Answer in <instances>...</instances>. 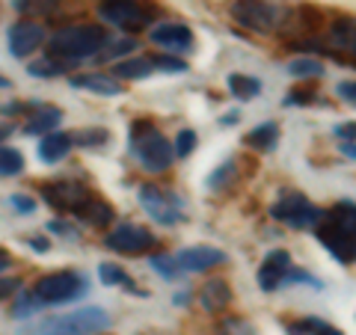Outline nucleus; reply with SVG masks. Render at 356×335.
<instances>
[{
  "label": "nucleus",
  "instance_id": "nucleus-22",
  "mask_svg": "<svg viewBox=\"0 0 356 335\" xmlns=\"http://www.w3.org/2000/svg\"><path fill=\"white\" fill-rule=\"evenodd\" d=\"M199 297H202V306L208 311H220V309H226L232 303V291L222 279H211V282H205Z\"/></svg>",
  "mask_w": 356,
  "mask_h": 335
},
{
  "label": "nucleus",
  "instance_id": "nucleus-35",
  "mask_svg": "<svg viewBox=\"0 0 356 335\" xmlns=\"http://www.w3.org/2000/svg\"><path fill=\"white\" fill-rule=\"evenodd\" d=\"M220 335H252V327L241 318H226L220 323Z\"/></svg>",
  "mask_w": 356,
  "mask_h": 335
},
{
  "label": "nucleus",
  "instance_id": "nucleus-45",
  "mask_svg": "<svg viewBox=\"0 0 356 335\" xmlns=\"http://www.w3.org/2000/svg\"><path fill=\"white\" fill-rule=\"evenodd\" d=\"M27 107H33V104H18V101H13V104H3V107H0V113H24V110Z\"/></svg>",
  "mask_w": 356,
  "mask_h": 335
},
{
  "label": "nucleus",
  "instance_id": "nucleus-17",
  "mask_svg": "<svg viewBox=\"0 0 356 335\" xmlns=\"http://www.w3.org/2000/svg\"><path fill=\"white\" fill-rule=\"evenodd\" d=\"M72 86L74 89H89V92H98V95H119L122 92V83L116 81L113 74H98V72L74 74Z\"/></svg>",
  "mask_w": 356,
  "mask_h": 335
},
{
  "label": "nucleus",
  "instance_id": "nucleus-38",
  "mask_svg": "<svg viewBox=\"0 0 356 335\" xmlns=\"http://www.w3.org/2000/svg\"><path fill=\"white\" fill-rule=\"evenodd\" d=\"M9 205H13L15 211H21V214H33V211H36V199L24 196V193H13L9 196Z\"/></svg>",
  "mask_w": 356,
  "mask_h": 335
},
{
  "label": "nucleus",
  "instance_id": "nucleus-16",
  "mask_svg": "<svg viewBox=\"0 0 356 335\" xmlns=\"http://www.w3.org/2000/svg\"><path fill=\"white\" fill-rule=\"evenodd\" d=\"M72 146H74V137H72V133L54 131V133H48V137H42V142L36 146V154H39L42 163H60L65 154L72 152Z\"/></svg>",
  "mask_w": 356,
  "mask_h": 335
},
{
  "label": "nucleus",
  "instance_id": "nucleus-46",
  "mask_svg": "<svg viewBox=\"0 0 356 335\" xmlns=\"http://www.w3.org/2000/svg\"><path fill=\"white\" fill-rule=\"evenodd\" d=\"M9 267H13V255H9L6 250H0V273L9 270Z\"/></svg>",
  "mask_w": 356,
  "mask_h": 335
},
{
  "label": "nucleus",
  "instance_id": "nucleus-47",
  "mask_svg": "<svg viewBox=\"0 0 356 335\" xmlns=\"http://www.w3.org/2000/svg\"><path fill=\"white\" fill-rule=\"evenodd\" d=\"M13 131H15L13 122H0V142H3L6 137H13Z\"/></svg>",
  "mask_w": 356,
  "mask_h": 335
},
{
  "label": "nucleus",
  "instance_id": "nucleus-37",
  "mask_svg": "<svg viewBox=\"0 0 356 335\" xmlns=\"http://www.w3.org/2000/svg\"><path fill=\"white\" fill-rule=\"evenodd\" d=\"M154 69H163V72H187V63L178 60V57H152Z\"/></svg>",
  "mask_w": 356,
  "mask_h": 335
},
{
  "label": "nucleus",
  "instance_id": "nucleus-13",
  "mask_svg": "<svg viewBox=\"0 0 356 335\" xmlns=\"http://www.w3.org/2000/svg\"><path fill=\"white\" fill-rule=\"evenodd\" d=\"M291 270V255L285 250H273L264 255V261L259 267V288L261 291H276L282 288V279Z\"/></svg>",
  "mask_w": 356,
  "mask_h": 335
},
{
  "label": "nucleus",
  "instance_id": "nucleus-24",
  "mask_svg": "<svg viewBox=\"0 0 356 335\" xmlns=\"http://www.w3.org/2000/svg\"><path fill=\"white\" fill-rule=\"evenodd\" d=\"M276 140H280V128H276V122H264V125L252 128L247 137H243V142L259 152H270L276 146Z\"/></svg>",
  "mask_w": 356,
  "mask_h": 335
},
{
  "label": "nucleus",
  "instance_id": "nucleus-48",
  "mask_svg": "<svg viewBox=\"0 0 356 335\" xmlns=\"http://www.w3.org/2000/svg\"><path fill=\"white\" fill-rule=\"evenodd\" d=\"M341 154H348L350 161H356V142H341Z\"/></svg>",
  "mask_w": 356,
  "mask_h": 335
},
{
  "label": "nucleus",
  "instance_id": "nucleus-28",
  "mask_svg": "<svg viewBox=\"0 0 356 335\" xmlns=\"http://www.w3.org/2000/svg\"><path fill=\"white\" fill-rule=\"evenodd\" d=\"M27 72H30V77H42V81H48V77L63 74L65 65L60 60H54V57H39V60H33L27 65Z\"/></svg>",
  "mask_w": 356,
  "mask_h": 335
},
{
  "label": "nucleus",
  "instance_id": "nucleus-44",
  "mask_svg": "<svg viewBox=\"0 0 356 335\" xmlns=\"http://www.w3.org/2000/svg\"><path fill=\"white\" fill-rule=\"evenodd\" d=\"M27 243H30V250H36V252H48L51 250V240L44 238V234H33Z\"/></svg>",
  "mask_w": 356,
  "mask_h": 335
},
{
  "label": "nucleus",
  "instance_id": "nucleus-11",
  "mask_svg": "<svg viewBox=\"0 0 356 335\" xmlns=\"http://www.w3.org/2000/svg\"><path fill=\"white\" fill-rule=\"evenodd\" d=\"M6 42H9V54L15 60H27L30 54H36L48 42V36H44V27H39L36 21H18V24L9 27Z\"/></svg>",
  "mask_w": 356,
  "mask_h": 335
},
{
  "label": "nucleus",
  "instance_id": "nucleus-4",
  "mask_svg": "<svg viewBox=\"0 0 356 335\" xmlns=\"http://www.w3.org/2000/svg\"><path fill=\"white\" fill-rule=\"evenodd\" d=\"M98 15L122 33H140L158 18V6L146 0H98Z\"/></svg>",
  "mask_w": 356,
  "mask_h": 335
},
{
  "label": "nucleus",
  "instance_id": "nucleus-25",
  "mask_svg": "<svg viewBox=\"0 0 356 335\" xmlns=\"http://www.w3.org/2000/svg\"><path fill=\"white\" fill-rule=\"evenodd\" d=\"M226 86H229V92L238 98V101H250V98H255L261 92V83L255 81V77H250V74H229V81H226Z\"/></svg>",
  "mask_w": 356,
  "mask_h": 335
},
{
  "label": "nucleus",
  "instance_id": "nucleus-27",
  "mask_svg": "<svg viewBox=\"0 0 356 335\" xmlns=\"http://www.w3.org/2000/svg\"><path fill=\"white\" fill-rule=\"evenodd\" d=\"M21 172H24V158H21V152L9 149V146H0V178L21 175Z\"/></svg>",
  "mask_w": 356,
  "mask_h": 335
},
{
  "label": "nucleus",
  "instance_id": "nucleus-39",
  "mask_svg": "<svg viewBox=\"0 0 356 335\" xmlns=\"http://www.w3.org/2000/svg\"><path fill=\"white\" fill-rule=\"evenodd\" d=\"M48 229H51L54 234H63V238H69V240H77V231H74L65 220H51V222H48Z\"/></svg>",
  "mask_w": 356,
  "mask_h": 335
},
{
  "label": "nucleus",
  "instance_id": "nucleus-32",
  "mask_svg": "<svg viewBox=\"0 0 356 335\" xmlns=\"http://www.w3.org/2000/svg\"><path fill=\"white\" fill-rule=\"evenodd\" d=\"M44 309L36 297H33V291H24V294H18V303L13 306V318H30L33 311H39Z\"/></svg>",
  "mask_w": 356,
  "mask_h": 335
},
{
  "label": "nucleus",
  "instance_id": "nucleus-6",
  "mask_svg": "<svg viewBox=\"0 0 356 335\" xmlns=\"http://www.w3.org/2000/svg\"><path fill=\"white\" fill-rule=\"evenodd\" d=\"M104 329H110V315L98 306H86L72 311V315L44 320L39 335H95Z\"/></svg>",
  "mask_w": 356,
  "mask_h": 335
},
{
  "label": "nucleus",
  "instance_id": "nucleus-9",
  "mask_svg": "<svg viewBox=\"0 0 356 335\" xmlns=\"http://www.w3.org/2000/svg\"><path fill=\"white\" fill-rule=\"evenodd\" d=\"M232 18L252 33H270L280 27L285 13L270 3H264V0H238V3L232 6Z\"/></svg>",
  "mask_w": 356,
  "mask_h": 335
},
{
  "label": "nucleus",
  "instance_id": "nucleus-3",
  "mask_svg": "<svg viewBox=\"0 0 356 335\" xmlns=\"http://www.w3.org/2000/svg\"><path fill=\"white\" fill-rule=\"evenodd\" d=\"M128 149L134 152V158L143 163L146 172H163L170 170V163L175 158V149L170 146V140L152 125L149 119H134L128 128Z\"/></svg>",
  "mask_w": 356,
  "mask_h": 335
},
{
  "label": "nucleus",
  "instance_id": "nucleus-34",
  "mask_svg": "<svg viewBox=\"0 0 356 335\" xmlns=\"http://www.w3.org/2000/svg\"><path fill=\"white\" fill-rule=\"evenodd\" d=\"M172 149H175V158H187V154L196 149V133H193L191 128L181 131V133L175 137V146H172Z\"/></svg>",
  "mask_w": 356,
  "mask_h": 335
},
{
  "label": "nucleus",
  "instance_id": "nucleus-5",
  "mask_svg": "<svg viewBox=\"0 0 356 335\" xmlns=\"http://www.w3.org/2000/svg\"><path fill=\"white\" fill-rule=\"evenodd\" d=\"M33 297L42 306H60V303H72L86 294V276L77 270H57V273H44L36 279V285L30 288Z\"/></svg>",
  "mask_w": 356,
  "mask_h": 335
},
{
  "label": "nucleus",
  "instance_id": "nucleus-36",
  "mask_svg": "<svg viewBox=\"0 0 356 335\" xmlns=\"http://www.w3.org/2000/svg\"><path fill=\"white\" fill-rule=\"evenodd\" d=\"M131 51H137V42H134V39H122L116 44H107V51L98 60H116V57H125V54H131Z\"/></svg>",
  "mask_w": 356,
  "mask_h": 335
},
{
  "label": "nucleus",
  "instance_id": "nucleus-7",
  "mask_svg": "<svg viewBox=\"0 0 356 335\" xmlns=\"http://www.w3.org/2000/svg\"><path fill=\"white\" fill-rule=\"evenodd\" d=\"M39 193L54 211H60V214H74V217L81 214V208L95 196L92 190L81 181H48V184L39 187Z\"/></svg>",
  "mask_w": 356,
  "mask_h": 335
},
{
  "label": "nucleus",
  "instance_id": "nucleus-40",
  "mask_svg": "<svg viewBox=\"0 0 356 335\" xmlns=\"http://www.w3.org/2000/svg\"><path fill=\"white\" fill-rule=\"evenodd\" d=\"M21 291V282L18 279H0V300H9Z\"/></svg>",
  "mask_w": 356,
  "mask_h": 335
},
{
  "label": "nucleus",
  "instance_id": "nucleus-19",
  "mask_svg": "<svg viewBox=\"0 0 356 335\" xmlns=\"http://www.w3.org/2000/svg\"><path fill=\"white\" fill-rule=\"evenodd\" d=\"M77 220H83V222H89V226L102 229V226H107V222H113V205H110L107 199H102V196H92V199H89V202L81 208Z\"/></svg>",
  "mask_w": 356,
  "mask_h": 335
},
{
  "label": "nucleus",
  "instance_id": "nucleus-33",
  "mask_svg": "<svg viewBox=\"0 0 356 335\" xmlns=\"http://www.w3.org/2000/svg\"><path fill=\"white\" fill-rule=\"evenodd\" d=\"M232 178H235V161L217 166V172L208 175V187H211V190H222L226 184H232Z\"/></svg>",
  "mask_w": 356,
  "mask_h": 335
},
{
  "label": "nucleus",
  "instance_id": "nucleus-21",
  "mask_svg": "<svg viewBox=\"0 0 356 335\" xmlns=\"http://www.w3.org/2000/svg\"><path fill=\"white\" fill-rule=\"evenodd\" d=\"M13 9L24 18H51L63 9V0H13Z\"/></svg>",
  "mask_w": 356,
  "mask_h": 335
},
{
  "label": "nucleus",
  "instance_id": "nucleus-14",
  "mask_svg": "<svg viewBox=\"0 0 356 335\" xmlns=\"http://www.w3.org/2000/svg\"><path fill=\"white\" fill-rule=\"evenodd\" d=\"M175 261L184 273H202V270H211V267L226 264V252H220L214 247H191L178 252Z\"/></svg>",
  "mask_w": 356,
  "mask_h": 335
},
{
  "label": "nucleus",
  "instance_id": "nucleus-2",
  "mask_svg": "<svg viewBox=\"0 0 356 335\" xmlns=\"http://www.w3.org/2000/svg\"><path fill=\"white\" fill-rule=\"evenodd\" d=\"M318 240L336 255L339 261H356V205L339 202L318 222Z\"/></svg>",
  "mask_w": 356,
  "mask_h": 335
},
{
  "label": "nucleus",
  "instance_id": "nucleus-50",
  "mask_svg": "<svg viewBox=\"0 0 356 335\" xmlns=\"http://www.w3.org/2000/svg\"><path fill=\"white\" fill-rule=\"evenodd\" d=\"M187 303V294H175V306H184Z\"/></svg>",
  "mask_w": 356,
  "mask_h": 335
},
{
  "label": "nucleus",
  "instance_id": "nucleus-29",
  "mask_svg": "<svg viewBox=\"0 0 356 335\" xmlns=\"http://www.w3.org/2000/svg\"><path fill=\"white\" fill-rule=\"evenodd\" d=\"M288 74H294V77H321L324 74V65H321L318 60L297 57V60L288 63Z\"/></svg>",
  "mask_w": 356,
  "mask_h": 335
},
{
  "label": "nucleus",
  "instance_id": "nucleus-20",
  "mask_svg": "<svg viewBox=\"0 0 356 335\" xmlns=\"http://www.w3.org/2000/svg\"><path fill=\"white\" fill-rule=\"evenodd\" d=\"M330 42L336 44L339 51L356 54V15H353V18H339V21H332V27H330Z\"/></svg>",
  "mask_w": 356,
  "mask_h": 335
},
{
  "label": "nucleus",
  "instance_id": "nucleus-12",
  "mask_svg": "<svg viewBox=\"0 0 356 335\" xmlns=\"http://www.w3.org/2000/svg\"><path fill=\"white\" fill-rule=\"evenodd\" d=\"M140 205L149 211V217L154 222H161V226H175V222H181V211H178L175 199H166L163 190L152 187V184H143L140 187Z\"/></svg>",
  "mask_w": 356,
  "mask_h": 335
},
{
  "label": "nucleus",
  "instance_id": "nucleus-30",
  "mask_svg": "<svg viewBox=\"0 0 356 335\" xmlns=\"http://www.w3.org/2000/svg\"><path fill=\"white\" fill-rule=\"evenodd\" d=\"M74 142H81L83 149L107 146V142H110V131H104V128H86V131H77V133H74Z\"/></svg>",
  "mask_w": 356,
  "mask_h": 335
},
{
  "label": "nucleus",
  "instance_id": "nucleus-49",
  "mask_svg": "<svg viewBox=\"0 0 356 335\" xmlns=\"http://www.w3.org/2000/svg\"><path fill=\"white\" fill-rule=\"evenodd\" d=\"M220 122H222V125H235V122H238V113H226Z\"/></svg>",
  "mask_w": 356,
  "mask_h": 335
},
{
  "label": "nucleus",
  "instance_id": "nucleus-41",
  "mask_svg": "<svg viewBox=\"0 0 356 335\" xmlns=\"http://www.w3.org/2000/svg\"><path fill=\"white\" fill-rule=\"evenodd\" d=\"M336 95H341L344 101L356 104V83H353V81H341V83L336 86Z\"/></svg>",
  "mask_w": 356,
  "mask_h": 335
},
{
  "label": "nucleus",
  "instance_id": "nucleus-26",
  "mask_svg": "<svg viewBox=\"0 0 356 335\" xmlns=\"http://www.w3.org/2000/svg\"><path fill=\"white\" fill-rule=\"evenodd\" d=\"M98 279H102L104 285H122L125 288V291H134V294H143V291H137V288H134V282H131V276L125 273V270H119L116 264H102L98 267Z\"/></svg>",
  "mask_w": 356,
  "mask_h": 335
},
{
  "label": "nucleus",
  "instance_id": "nucleus-10",
  "mask_svg": "<svg viewBox=\"0 0 356 335\" xmlns=\"http://www.w3.org/2000/svg\"><path fill=\"white\" fill-rule=\"evenodd\" d=\"M107 250L122 252V255H143L154 247V234L143 226H134V222H122L113 231L107 234Z\"/></svg>",
  "mask_w": 356,
  "mask_h": 335
},
{
  "label": "nucleus",
  "instance_id": "nucleus-18",
  "mask_svg": "<svg viewBox=\"0 0 356 335\" xmlns=\"http://www.w3.org/2000/svg\"><path fill=\"white\" fill-rule=\"evenodd\" d=\"M60 122H63V113L57 107H39L36 116L24 125V133L27 137H48V133H54V128H57Z\"/></svg>",
  "mask_w": 356,
  "mask_h": 335
},
{
  "label": "nucleus",
  "instance_id": "nucleus-43",
  "mask_svg": "<svg viewBox=\"0 0 356 335\" xmlns=\"http://www.w3.org/2000/svg\"><path fill=\"white\" fill-rule=\"evenodd\" d=\"M312 101V92H288V98H285V107H294V104H309Z\"/></svg>",
  "mask_w": 356,
  "mask_h": 335
},
{
  "label": "nucleus",
  "instance_id": "nucleus-8",
  "mask_svg": "<svg viewBox=\"0 0 356 335\" xmlns=\"http://www.w3.org/2000/svg\"><path fill=\"white\" fill-rule=\"evenodd\" d=\"M321 217H324V211H318L306 196L291 193V190H285L280 202L273 205V220H280L291 229H312L321 222Z\"/></svg>",
  "mask_w": 356,
  "mask_h": 335
},
{
  "label": "nucleus",
  "instance_id": "nucleus-42",
  "mask_svg": "<svg viewBox=\"0 0 356 335\" xmlns=\"http://www.w3.org/2000/svg\"><path fill=\"white\" fill-rule=\"evenodd\" d=\"M336 137H341L344 142H353L356 140V122H344V125L336 128Z\"/></svg>",
  "mask_w": 356,
  "mask_h": 335
},
{
  "label": "nucleus",
  "instance_id": "nucleus-51",
  "mask_svg": "<svg viewBox=\"0 0 356 335\" xmlns=\"http://www.w3.org/2000/svg\"><path fill=\"white\" fill-rule=\"evenodd\" d=\"M0 89H9V81H6L3 74H0Z\"/></svg>",
  "mask_w": 356,
  "mask_h": 335
},
{
  "label": "nucleus",
  "instance_id": "nucleus-1",
  "mask_svg": "<svg viewBox=\"0 0 356 335\" xmlns=\"http://www.w3.org/2000/svg\"><path fill=\"white\" fill-rule=\"evenodd\" d=\"M110 44L107 27L102 24H72L63 27L60 33H54L48 39V57L60 60L65 69L69 65H77L83 60L102 57V51Z\"/></svg>",
  "mask_w": 356,
  "mask_h": 335
},
{
  "label": "nucleus",
  "instance_id": "nucleus-15",
  "mask_svg": "<svg viewBox=\"0 0 356 335\" xmlns=\"http://www.w3.org/2000/svg\"><path fill=\"white\" fill-rule=\"evenodd\" d=\"M152 42L170 51H191L193 48V33L187 24H158L152 30Z\"/></svg>",
  "mask_w": 356,
  "mask_h": 335
},
{
  "label": "nucleus",
  "instance_id": "nucleus-31",
  "mask_svg": "<svg viewBox=\"0 0 356 335\" xmlns=\"http://www.w3.org/2000/svg\"><path fill=\"white\" fill-rule=\"evenodd\" d=\"M152 270L154 273H161L163 279H178V276H181L184 270H181V267H178V261L172 259V255H152Z\"/></svg>",
  "mask_w": 356,
  "mask_h": 335
},
{
  "label": "nucleus",
  "instance_id": "nucleus-23",
  "mask_svg": "<svg viewBox=\"0 0 356 335\" xmlns=\"http://www.w3.org/2000/svg\"><path fill=\"white\" fill-rule=\"evenodd\" d=\"M152 72H154L152 57H134V60L113 65V77H119V81H143V77H149Z\"/></svg>",
  "mask_w": 356,
  "mask_h": 335
}]
</instances>
